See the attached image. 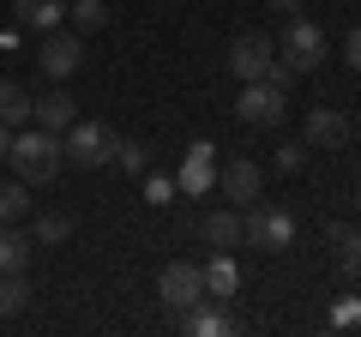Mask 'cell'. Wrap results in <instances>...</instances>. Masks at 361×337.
<instances>
[{"label":"cell","instance_id":"obj_23","mask_svg":"<svg viewBox=\"0 0 361 337\" xmlns=\"http://www.w3.org/2000/svg\"><path fill=\"white\" fill-rule=\"evenodd\" d=\"M103 25H109L103 0H78V6H73V30H78V37H90V30H103Z\"/></svg>","mask_w":361,"mask_h":337},{"label":"cell","instance_id":"obj_10","mask_svg":"<svg viewBox=\"0 0 361 337\" xmlns=\"http://www.w3.org/2000/svg\"><path fill=\"white\" fill-rule=\"evenodd\" d=\"M217 187H223V193H229L235 205L247 211L259 193H265V168H259L253 157H229V163H217Z\"/></svg>","mask_w":361,"mask_h":337},{"label":"cell","instance_id":"obj_26","mask_svg":"<svg viewBox=\"0 0 361 337\" xmlns=\"http://www.w3.org/2000/svg\"><path fill=\"white\" fill-rule=\"evenodd\" d=\"M301 163H307V145H277V168L283 175H301Z\"/></svg>","mask_w":361,"mask_h":337},{"label":"cell","instance_id":"obj_14","mask_svg":"<svg viewBox=\"0 0 361 337\" xmlns=\"http://www.w3.org/2000/svg\"><path fill=\"white\" fill-rule=\"evenodd\" d=\"M187 331H193V337H229L235 319H229L223 307H211V295H205V301H193V307H187Z\"/></svg>","mask_w":361,"mask_h":337},{"label":"cell","instance_id":"obj_8","mask_svg":"<svg viewBox=\"0 0 361 337\" xmlns=\"http://www.w3.org/2000/svg\"><path fill=\"white\" fill-rule=\"evenodd\" d=\"M157 301H163V307H175V313H187L193 301H205V271H199V265H187V259L163 265V277H157Z\"/></svg>","mask_w":361,"mask_h":337},{"label":"cell","instance_id":"obj_1","mask_svg":"<svg viewBox=\"0 0 361 337\" xmlns=\"http://www.w3.org/2000/svg\"><path fill=\"white\" fill-rule=\"evenodd\" d=\"M13 175L18 181H30V187H42V181H54L61 175V139L54 133H42V127H30V133H13Z\"/></svg>","mask_w":361,"mask_h":337},{"label":"cell","instance_id":"obj_25","mask_svg":"<svg viewBox=\"0 0 361 337\" xmlns=\"http://www.w3.org/2000/svg\"><path fill=\"white\" fill-rule=\"evenodd\" d=\"M145 199H151V205H169V199H175V181H169V175H151V168H145Z\"/></svg>","mask_w":361,"mask_h":337},{"label":"cell","instance_id":"obj_32","mask_svg":"<svg viewBox=\"0 0 361 337\" xmlns=\"http://www.w3.org/2000/svg\"><path fill=\"white\" fill-rule=\"evenodd\" d=\"M355 133H361V121H355Z\"/></svg>","mask_w":361,"mask_h":337},{"label":"cell","instance_id":"obj_22","mask_svg":"<svg viewBox=\"0 0 361 337\" xmlns=\"http://www.w3.org/2000/svg\"><path fill=\"white\" fill-rule=\"evenodd\" d=\"M115 163L127 168V175H145V168H151V151H145L139 139H121L115 133Z\"/></svg>","mask_w":361,"mask_h":337},{"label":"cell","instance_id":"obj_16","mask_svg":"<svg viewBox=\"0 0 361 337\" xmlns=\"http://www.w3.org/2000/svg\"><path fill=\"white\" fill-rule=\"evenodd\" d=\"M199 235H205L217 253H229V247H241V211H211L205 223H199Z\"/></svg>","mask_w":361,"mask_h":337},{"label":"cell","instance_id":"obj_18","mask_svg":"<svg viewBox=\"0 0 361 337\" xmlns=\"http://www.w3.org/2000/svg\"><path fill=\"white\" fill-rule=\"evenodd\" d=\"M30 103H37V97H30L25 85H18V78H0V121H6L13 133L30 121Z\"/></svg>","mask_w":361,"mask_h":337},{"label":"cell","instance_id":"obj_29","mask_svg":"<svg viewBox=\"0 0 361 337\" xmlns=\"http://www.w3.org/2000/svg\"><path fill=\"white\" fill-rule=\"evenodd\" d=\"M265 6H271V13H283V18H289V13H301V0H265Z\"/></svg>","mask_w":361,"mask_h":337},{"label":"cell","instance_id":"obj_12","mask_svg":"<svg viewBox=\"0 0 361 337\" xmlns=\"http://www.w3.org/2000/svg\"><path fill=\"white\" fill-rule=\"evenodd\" d=\"M301 139H307L313 151H337V145H349V121L337 115V109H313L307 127H301Z\"/></svg>","mask_w":361,"mask_h":337},{"label":"cell","instance_id":"obj_19","mask_svg":"<svg viewBox=\"0 0 361 337\" xmlns=\"http://www.w3.org/2000/svg\"><path fill=\"white\" fill-rule=\"evenodd\" d=\"M25 301H30V283H25V271H0V319L25 313Z\"/></svg>","mask_w":361,"mask_h":337},{"label":"cell","instance_id":"obj_21","mask_svg":"<svg viewBox=\"0 0 361 337\" xmlns=\"http://www.w3.org/2000/svg\"><path fill=\"white\" fill-rule=\"evenodd\" d=\"M337 241V265H343V277H361V229H331Z\"/></svg>","mask_w":361,"mask_h":337},{"label":"cell","instance_id":"obj_15","mask_svg":"<svg viewBox=\"0 0 361 337\" xmlns=\"http://www.w3.org/2000/svg\"><path fill=\"white\" fill-rule=\"evenodd\" d=\"M13 18L30 30H54L66 18V0H13Z\"/></svg>","mask_w":361,"mask_h":337},{"label":"cell","instance_id":"obj_28","mask_svg":"<svg viewBox=\"0 0 361 337\" xmlns=\"http://www.w3.org/2000/svg\"><path fill=\"white\" fill-rule=\"evenodd\" d=\"M343 54H349V66H355V73H361V25L349 30V37H343Z\"/></svg>","mask_w":361,"mask_h":337},{"label":"cell","instance_id":"obj_27","mask_svg":"<svg viewBox=\"0 0 361 337\" xmlns=\"http://www.w3.org/2000/svg\"><path fill=\"white\" fill-rule=\"evenodd\" d=\"M331 325H337V331H361V301H337Z\"/></svg>","mask_w":361,"mask_h":337},{"label":"cell","instance_id":"obj_31","mask_svg":"<svg viewBox=\"0 0 361 337\" xmlns=\"http://www.w3.org/2000/svg\"><path fill=\"white\" fill-rule=\"evenodd\" d=\"M355 205H361V181H355Z\"/></svg>","mask_w":361,"mask_h":337},{"label":"cell","instance_id":"obj_3","mask_svg":"<svg viewBox=\"0 0 361 337\" xmlns=\"http://www.w3.org/2000/svg\"><path fill=\"white\" fill-rule=\"evenodd\" d=\"M61 151H66V163L97 168V163H109V157H115V133H109L103 121H73V127L61 133Z\"/></svg>","mask_w":361,"mask_h":337},{"label":"cell","instance_id":"obj_24","mask_svg":"<svg viewBox=\"0 0 361 337\" xmlns=\"http://www.w3.org/2000/svg\"><path fill=\"white\" fill-rule=\"evenodd\" d=\"M66 235H73V217H66V211H49V217L37 223V241H42V247H54V241H66Z\"/></svg>","mask_w":361,"mask_h":337},{"label":"cell","instance_id":"obj_9","mask_svg":"<svg viewBox=\"0 0 361 337\" xmlns=\"http://www.w3.org/2000/svg\"><path fill=\"white\" fill-rule=\"evenodd\" d=\"M235 115H241L247 127H277V121L289 115V91H277V85L253 78V85L241 91V103H235Z\"/></svg>","mask_w":361,"mask_h":337},{"label":"cell","instance_id":"obj_7","mask_svg":"<svg viewBox=\"0 0 361 337\" xmlns=\"http://www.w3.org/2000/svg\"><path fill=\"white\" fill-rule=\"evenodd\" d=\"M271 66H277V42L259 37V30H247V37L229 42V73L241 78V85H253V78H271Z\"/></svg>","mask_w":361,"mask_h":337},{"label":"cell","instance_id":"obj_4","mask_svg":"<svg viewBox=\"0 0 361 337\" xmlns=\"http://www.w3.org/2000/svg\"><path fill=\"white\" fill-rule=\"evenodd\" d=\"M37 66L54 78V85H66V78H73L78 66H85V37H78V30H61V25H54V30H42Z\"/></svg>","mask_w":361,"mask_h":337},{"label":"cell","instance_id":"obj_13","mask_svg":"<svg viewBox=\"0 0 361 337\" xmlns=\"http://www.w3.org/2000/svg\"><path fill=\"white\" fill-rule=\"evenodd\" d=\"M30 247H37V235H25L18 223H0V271H25Z\"/></svg>","mask_w":361,"mask_h":337},{"label":"cell","instance_id":"obj_17","mask_svg":"<svg viewBox=\"0 0 361 337\" xmlns=\"http://www.w3.org/2000/svg\"><path fill=\"white\" fill-rule=\"evenodd\" d=\"M199 271H205V295H211V301H229L235 289H241V271H235V259H229V253H217V259H211V265H199Z\"/></svg>","mask_w":361,"mask_h":337},{"label":"cell","instance_id":"obj_2","mask_svg":"<svg viewBox=\"0 0 361 337\" xmlns=\"http://www.w3.org/2000/svg\"><path fill=\"white\" fill-rule=\"evenodd\" d=\"M241 241L259 247V253H283V247H295V217H289V205H277V199H265V205H247L241 211Z\"/></svg>","mask_w":361,"mask_h":337},{"label":"cell","instance_id":"obj_20","mask_svg":"<svg viewBox=\"0 0 361 337\" xmlns=\"http://www.w3.org/2000/svg\"><path fill=\"white\" fill-rule=\"evenodd\" d=\"M30 211V181H0V223H18Z\"/></svg>","mask_w":361,"mask_h":337},{"label":"cell","instance_id":"obj_6","mask_svg":"<svg viewBox=\"0 0 361 337\" xmlns=\"http://www.w3.org/2000/svg\"><path fill=\"white\" fill-rule=\"evenodd\" d=\"M211 187H217V145H211V139H193V145H187V157H180L175 193H187V199H205Z\"/></svg>","mask_w":361,"mask_h":337},{"label":"cell","instance_id":"obj_30","mask_svg":"<svg viewBox=\"0 0 361 337\" xmlns=\"http://www.w3.org/2000/svg\"><path fill=\"white\" fill-rule=\"evenodd\" d=\"M13 151V127H6V121H0V157Z\"/></svg>","mask_w":361,"mask_h":337},{"label":"cell","instance_id":"obj_11","mask_svg":"<svg viewBox=\"0 0 361 337\" xmlns=\"http://www.w3.org/2000/svg\"><path fill=\"white\" fill-rule=\"evenodd\" d=\"M30 121H37L42 133H54V139H61V133L78 121V97L66 91V85H54L49 97H37V103H30Z\"/></svg>","mask_w":361,"mask_h":337},{"label":"cell","instance_id":"obj_5","mask_svg":"<svg viewBox=\"0 0 361 337\" xmlns=\"http://www.w3.org/2000/svg\"><path fill=\"white\" fill-rule=\"evenodd\" d=\"M283 61L295 66V73H313V66L325 61V30L313 25V18H301V13H289V25H283Z\"/></svg>","mask_w":361,"mask_h":337}]
</instances>
